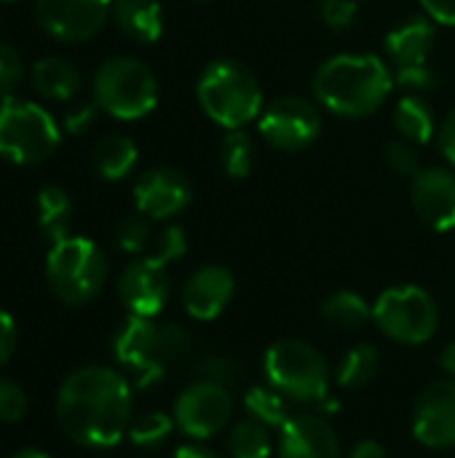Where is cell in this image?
I'll list each match as a JSON object with an SVG mask.
<instances>
[{
    "instance_id": "cell-1",
    "label": "cell",
    "mask_w": 455,
    "mask_h": 458,
    "mask_svg": "<svg viewBox=\"0 0 455 458\" xmlns=\"http://www.w3.org/2000/svg\"><path fill=\"white\" fill-rule=\"evenodd\" d=\"M129 381L102 365L72 370L56 392V421L62 432L83 448L105 451L118 445L131 424Z\"/></svg>"
},
{
    "instance_id": "cell-2",
    "label": "cell",
    "mask_w": 455,
    "mask_h": 458,
    "mask_svg": "<svg viewBox=\"0 0 455 458\" xmlns=\"http://www.w3.org/2000/svg\"><path fill=\"white\" fill-rule=\"evenodd\" d=\"M394 75L375 54H338L314 75V94L322 107L343 118L375 113L392 94Z\"/></svg>"
},
{
    "instance_id": "cell-3",
    "label": "cell",
    "mask_w": 455,
    "mask_h": 458,
    "mask_svg": "<svg viewBox=\"0 0 455 458\" xmlns=\"http://www.w3.org/2000/svg\"><path fill=\"white\" fill-rule=\"evenodd\" d=\"M193 338L180 325H158L147 317H131L113 338V354L131 373L139 389H147L169 373L172 365L190 357Z\"/></svg>"
},
{
    "instance_id": "cell-4",
    "label": "cell",
    "mask_w": 455,
    "mask_h": 458,
    "mask_svg": "<svg viewBox=\"0 0 455 458\" xmlns=\"http://www.w3.org/2000/svg\"><path fill=\"white\" fill-rule=\"evenodd\" d=\"M204 113L223 129H244L260 115L263 91L249 67L236 59L209 62L196 86Z\"/></svg>"
},
{
    "instance_id": "cell-5",
    "label": "cell",
    "mask_w": 455,
    "mask_h": 458,
    "mask_svg": "<svg viewBox=\"0 0 455 458\" xmlns=\"http://www.w3.org/2000/svg\"><path fill=\"white\" fill-rule=\"evenodd\" d=\"M46 282L64 306H86L107 282L105 252L86 236H67L48 250Z\"/></svg>"
},
{
    "instance_id": "cell-6",
    "label": "cell",
    "mask_w": 455,
    "mask_h": 458,
    "mask_svg": "<svg viewBox=\"0 0 455 458\" xmlns=\"http://www.w3.org/2000/svg\"><path fill=\"white\" fill-rule=\"evenodd\" d=\"M268 384L290 403L314 405L330 392V368L319 349L306 341L284 338L268 346L263 357Z\"/></svg>"
},
{
    "instance_id": "cell-7",
    "label": "cell",
    "mask_w": 455,
    "mask_h": 458,
    "mask_svg": "<svg viewBox=\"0 0 455 458\" xmlns=\"http://www.w3.org/2000/svg\"><path fill=\"white\" fill-rule=\"evenodd\" d=\"M94 102L121 121H137L158 105L153 70L134 56H110L94 72Z\"/></svg>"
},
{
    "instance_id": "cell-8",
    "label": "cell",
    "mask_w": 455,
    "mask_h": 458,
    "mask_svg": "<svg viewBox=\"0 0 455 458\" xmlns=\"http://www.w3.org/2000/svg\"><path fill=\"white\" fill-rule=\"evenodd\" d=\"M373 322L386 338L402 346H421L437 333L440 309L424 287L402 284L378 295L373 303Z\"/></svg>"
},
{
    "instance_id": "cell-9",
    "label": "cell",
    "mask_w": 455,
    "mask_h": 458,
    "mask_svg": "<svg viewBox=\"0 0 455 458\" xmlns=\"http://www.w3.org/2000/svg\"><path fill=\"white\" fill-rule=\"evenodd\" d=\"M59 145L56 121L35 102L5 97L0 105V156L13 164H40Z\"/></svg>"
},
{
    "instance_id": "cell-10",
    "label": "cell",
    "mask_w": 455,
    "mask_h": 458,
    "mask_svg": "<svg viewBox=\"0 0 455 458\" xmlns=\"http://www.w3.org/2000/svg\"><path fill=\"white\" fill-rule=\"evenodd\" d=\"M174 424L190 440H209L223 432L233 416L231 389L220 381L198 378L182 389L174 403Z\"/></svg>"
},
{
    "instance_id": "cell-11",
    "label": "cell",
    "mask_w": 455,
    "mask_h": 458,
    "mask_svg": "<svg viewBox=\"0 0 455 458\" xmlns=\"http://www.w3.org/2000/svg\"><path fill=\"white\" fill-rule=\"evenodd\" d=\"M257 129L271 148L298 153L319 137L322 115L319 107L303 97H282L263 110Z\"/></svg>"
},
{
    "instance_id": "cell-12",
    "label": "cell",
    "mask_w": 455,
    "mask_h": 458,
    "mask_svg": "<svg viewBox=\"0 0 455 458\" xmlns=\"http://www.w3.org/2000/svg\"><path fill=\"white\" fill-rule=\"evenodd\" d=\"M113 0H35V21L56 40L80 43L94 38L107 16Z\"/></svg>"
},
{
    "instance_id": "cell-13",
    "label": "cell",
    "mask_w": 455,
    "mask_h": 458,
    "mask_svg": "<svg viewBox=\"0 0 455 458\" xmlns=\"http://www.w3.org/2000/svg\"><path fill=\"white\" fill-rule=\"evenodd\" d=\"M413 435L432 451L455 448V381L429 384L413 408Z\"/></svg>"
},
{
    "instance_id": "cell-14",
    "label": "cell",
    "mask_w": 455,
    "mask_h": 458,
    "mask_svg": "<svg viewBox=\"0 0 455 458\" xmlns=\"http://www.w3.org/2000/svg\"><path fill=\"white\" fill-rule=\"evenodd\" d=\"M169 271L153 258H139L129 263L118 279V298L131 317L156 319L169 301Z\"/></svg>"
},
{
    "instance_id": "cell-15",
    "label": "cell",
    "mask_w": 455,
    "mask_h": 458,
    "mask_svg": "<svg viewBox=\"0 0 455 458\" xmlns=\"http://www.w3.org/2000/svg\"><path fill=\"white\" fill-rule=\"evenodd\" d=\"M193 199L190 180L172 166H156L147 169L134 182V204L137 212L147 220H169L180 215Z\"/></svg>"
},
{
    "instance_id": "cell-16",
    "label": "cell",
    "mask_w": 455,
    "mask_h": 458,
    "mask_svg": "<svg viewBox=\"0 0 455 458\" xmlns=\"http://www.w3.org/2000/svg\"><path fill=\"white\" fill-rule=\"evenodd\" d=\"M410 201L421 223L432 231H453L455 228V172L432 166L421 169L410 185Z\"/></svg>"
},
{
    "instance_id": "cell-17",
    "label": "cell",
    "mask_w": 455,
    "mask_h": 458,
    "mask_svg": "<svg viewBox=\"0 0 455 458\" xmlns=\"http://www.w3.org/2000/svg\"><path fill=\"white\" fill-rule=\"evenodd\" d=\"M233 290V274L225 266H201L182 284V306L193 319L212 322L228 309Z\"/></svg>"
},
{
    "instance_id": "cell-18",
    "label": "cell",
    "mask_w": 455,
    "mask_h": 458,
    "mask_svg": "<svg viewBox=\"0 0 455 458\" xmlns=\"http://www.w3.org/2000/svg\"><path fill=\"white\" fill-rule=\"evenodd\" d=\"M279 458H341L335 429L319 416H292L279 429Z\"/></svg>"
},
{
    "instance_id": "cell-19",
    "label": "cell",
    "mask_w": 455,
    "mask_h": 458,
    "mask_svg": "<svg viewBox=\"0 0 455 458\" xmlns=\"http://www.w3.org/2000/svg\"><path fill=\"white\" fill-rule=\"evenodd\" d=\"M434 24L426 16H413L405 19L400 27H394L386 35V51L394 62V67L402 64H421L429 59L432 48H434Z\"/></svg>"
},
{
    "instance_id": "cell-20",
    "label": "cell",
    "mask_w": 455,
    "mask_h": 458,
    "mask_svg": "<svg viewBox=\"0 0 455 458\" xmlns=\"http://www.w3.org/2000/svg\"><path fill=\"white\" fill-rule=\"evenodd\" d=\"M118 30L137 43H156L164 32V11L158 0H113Z\"/></svg>"
},
{
    "instance_id": "cell-21",
    "label": "cell",
    "mask_w": 455,
    "mask_h": 458,
    "mask_svg": "<svg viewBox=\"0 0 455 458\" xmlns=\"http://www.w3.org/2000/svg\"><path fill=\"white\" fill-rule=\"evenodd\" d=\"M32 86L51 102H67L80 91V72L64 56H43L32 67Z\"/></svg>"
},
{
    "instance_id": "cell-22",
    "label": "cell",
    "mask_w": 455,
    "mask_h": 458,
    "mask_svg": "<svg viewBox=\"0 0 455 458\" xmlns=\"http://www.w3.org/2000/svg\"><path fill=\"white\" fill-rule=\"evenodd\" d=\"M35 209H38V225L40 233L46 236L48 244H56L62 239L70 236V223H72V201L67 196L64 188L59 185H43L38 199H35Z\"/></svg>"
},
{
    "instance_id": "cell-23",
    "label": "cell",
    "mask_w": 455,
    "mask_h": 458,
    "mask_svg": "<svg viewBox=\"0 0 455 458\" xmlns=\"http://www.w3.org/2000/svg\"><path fill=\"white\" fill-rule=\"evenodd\" d=\"M91 164L102 180H123L137 164V145L126 134H107L94 145Z\"/></svg>"
},
{
    "instance_id": "cell-24",
    "label": "cell",
    "mask_w": 455,
    "mask_h": 458,
    "mask_svg": "<svg viewBox=\"0 0 455 458\" xmlns=\"http://www.w3.org/2000/svg\"><path fill=\"white\" fill-rule=\"evenodd\" d=\"M394 126L402 140L413 145H426L434 137V110L421 94H408L394 107Z\"/></svg>"
},
{
    "instance_id": "cell-25",
    "label": "cell",
    "mask_w": 455,
    "mask_h": 458,
    "mask_svg": "<svg viewBox=\"0 0 455 458\" xmlns=\"http://www.w3.org/2000/svg\"><path fill=\"white\" fill-rule=\"evenodd\" d=\"M322 319L338 330H362L373 322V306L354 290H338L322 303Z\"/></svg>"
},
{
    "instance_id": "cell-26",
    "label": "cell",
    "mask_w": 455,
    "mask_h": 458,
    "mask_svg": "<svg viewBox=\"0 0 455 458\" xmlns=\"http://www.w3.org/2000/svg\"><path fill=\"white\" fill-rule=\"evenodd\" d=\"M378 370H381L378 349L373 344H357L343 354L338 373H335V381L341 389L357 392V389H365L367 384H373Z\"/></svg>"
},
{
    "instance_id": "cell-27",
    "label": "cell",
    "mask_w": 455,
    "mask_h": 458,
    "mask_svg": "<svg viewBox=\"0 0 455 458\" xmlns=\"http://www.w3.org/2000/svg\"><path fill=\"white\" fill-rule=\"evenodd\" d=\"M244 411L249 413V419L265 424L268 429H282L292 416H290V405L287 397L282 392H276L271 384L268 386H252L244 394Z\"/></svg>"
},
{
    "instance_id": "cell-28",
    "label": "cell",
    "mask_w": 455,
    "mask_h": 458,
    "mask_svg": "<svg viewBox=\"0 0 455 458\" xmlns=\"http://www.w3.org/2000/svg\"><path fill=\"white\" fill-rule=\"evenodd\" d=\"M228 451L231 458H271L274 451L271 429L255 419H244L231 429Z\"/></svg>"
},
{
    "instance_id": "cell-29",
    "label": "cell",
    "mask_w": 455,
    "mask_h": 458,
    "mask_svg": "<svg viewBox=\"0 0 455 458\" xmlns=\"http://www.w3.org/2000/svg\"><path fill=\"white\" fill-rule=\"evenodd\" d=\"M220 164L228 177L241 180L255 166V142L244 129H228L220 142Z\"/></svg>"
},
{
    "instance_id": "cell-30",
    "label": "cell",
    "mask_w": 455,
    "mask_h": 458,
    "mask_svg": "<svg viewBox=\"0 0 455 458\" xmlns=\"http://www.w3.org/2000/svg\"><path fill=\"white\" fill-rule=\"evenodd\" d=\"M174 427H177L174 424V416H166L161 411H153V413H145V416L131 419L126 437L137 448H158V445H164L169 440V435L174 432Z\"/></svg>"
},
{
    "instance_id": "cell-31",
    "label": "cell",
    "mask_w": 455,
    "mask_h": 458,
    "mask_svg": "<svg viewBox=\"0 0 455 458\" xmlns=\"http://www.w3.org/2000/svg\"><path fill=\"white\" fill-rule=\"evenodd\" d=\"M190 368L198 378H206V381H220V384H231L236 381L239 376V362L228 354H220V352H204V354H193L190 357Z\"/></svg>"
},
{
    "instance_id": "cell-32",
    "label": "cell",
    "mask_w": 455,
    "mask_h": 458,
    "mask_svg": "<svg viewBox=\"0 0 455 458\" xmlns=\"http://www.w3.org/2000/svg\"><path fill=\"white\" fill-rule=\"evenodd\" d=\"M115 244H118L123 252H129V255L145 252V250L153 244L147 217H145V215H131V217L121 220L118 228H115Z\"/></svg>"
},
{
    "instance_id": "cell-33",
    "label": "cell",
    "mask_w": 455,
    "mask_h": 458,
    "mask_svg": "<svg viewBox=\"0 0 455 458\" xmlns=\"http://www.w3.org/2000/svg\"><path fill=\"white\" fill-rule=\"evenodd\" d=\"M188 252V239L185 231L180 225H166L156 239H153V250L147 258H153L161 266H169L174 260H180Z\"/></svg>"
},
{
    "instance_id": "cell-34",
    "label": "cell",
    "mask_w": 455,
    "mask_h": 458,
    "mask_svg": "<svg viewBox=\"0 0 455 458\" xmlns=\"http://www.w3.org/2000/svg\"><path fill=\"white\" fill-rule=\"evenodd\" d=\"M29 400L27 392L21 389V384L0 376V421L3 424H16L27 416Z\"/></svg>"
},
{
    "instance_id": "cell-35",
    "label": "cell",
    "mask_w": 455,
    "mask_h": 458,
    "mask_svg": "<svg viewBox=\"0 0 455 458\" xmlns=\"http://www.w3.org/2000/svg\"><path fill=\"white\" fill-rule=\"evenodd\" d=\"M394 81L408 91V94H426L437 86V72L421 62V64H402L394 70Z\"/></svg>"
},
{
    "instance_id": "cell-36",
    "label": "cell",
    "mask_w": 455,
    "mask_h": 458,
    "mask_svg": "<svg viewBox=\"0 0 455 458\" xmlns=\"http://www.w3.org/2000/svg\"><path fill=\"white\" fill-rule=\"evenodd\" d=\"M386 161L389 166L397 172V174H405V177H416L421 172V153H418V145L408 142V140H394L389 148H386Z\"/></svg>"
},
{
    "instance_id": "cell-37",
    "label": "cell",
    "mask_w": 455,
    "mask_h": 458,
    "mask_svg": "<svg viewBox=\"0 0 455 458\" xmlns=\"http://www.w3.org/2000/svg\"><path fill=\"white\" fill-rule=\"evenodd\" d=\"M319 16L333 30H349L359 16V0H322Z\"/></svg>"
},
{
    "instance_id": "cell-38",
    "label": "cell",
    "mask_w": 455,
    "mask_h": 458,
    "mask_svg": "<svg viewBox=\"0 0 455 458\" xmlns=\"http://www.w3.org/2000/svg\"><path fill=\"white\" fill-rule=\"evenodd\" d=\"M24 75L21 54L11 43H0V94H8L19 86Z\"/></svg>"
},
{
    "instance_id": "cell-39",
    "label": "cell",
    "mask_w": 455,
    "mask_h": 458,
    "mask_svg": "<svg viewBox=\"0 0 455 458\" xmlns=\"http://www.w3.org/2000/svg\"><path fill=\"white\" fill-rule=\"evenodd\" d=\"M97 102H80V105H72L67 113H64V129L70 131V134H83L91 123H94V118H97Z\"/></svg>"
},
{
    "instance_id": "cell-40",
    "label": "cell",
    "mask_w": 455,
    "mask_h": 458,
    "mask_svg": "<svg viewBox=\"0 0 455 458\" xmlns=\"http://www.w3.org/2000/svg\"><path fill=\"white\" fill-rule=\"evenodd\" d=\"M13 349H16V322L5 309H0V368L11 360Z\"/></svg>"
},
{
    "instance_id": "cell-41",
    "label": "cell",
    "mask_w": 455,
    "mask_h": 458,
    "mask_svg": "<svg viewBox=\"0 0 455 458\" xmlns=\"http://www.w3.org/2000/svg\"><path fill=\"white\" fill-rule=\"evenodd\" d=\"M429 19L440 24H455V0H421Z\"/></svg>"
},
{
    "instance_id": "cell-42",
    "label": "cell",
    "mask_w": 455,
    "mask_h": 458,
    "mask_svg": "<svg viewBox=\"0 0 455 458\" xmlns=\"http://www.w3.org/2000/svg\"><path fill=\"white\" fill-rule=\"evenodd\" d=\"M440 150L455 166V107L445 115V121L440 126Z\"/></svg>"
},
{
    "instance_id": "cell-43",
    "label": "cell",
    "mask_w": 455,
    "mask_h": 458,
    "mask_svg": "<svg viewBox=\"0 0 455 458\" xmlns=\"http://www.w3.org/2000/svg\"><path fill=\"white\" fill-rule=\"evenodd\" d=\"M349 458H386V451H383V445L375 443V440H362V443H357V445L351 448Z\"/></svg>"
},
{
    "instance_id": "cell-44",
    "label": "cell",
    "mask_w": 455,
    "mask_h": 458,
    "mask_svg": "<svg viewBox=\"0 0 455 458\" xmlns=\"http://www.w3.org/2000/svg\"><path fill=\"white\" fill-rule=\"evenodd\" d=\"M172 458H217V456H215L212 451L201 448V445H180Z\"/></svg>"
},
{
    "instance_id": "cell-45",
    "label": "cell",
    "mask_w": 455,
    "mask_h": 458,
    "mask_svg": "<svg viewBox=\"0 0 455 458\" xmlns=\"http://www.w3.org/2000/svg\"><path fill=\"white\" fill-rule=\"evenodd\" d=\"M440 365H442V370L448 373V378H453V381H455V341H453V344H448V346H445V352H442V360H440Z\"/></svg>"
},
{
    "instance_id": "cell-46",
    "label": "cell",
    "mask_w": 455,
    "mask_h": 458,
    "mask_svg": "<svg viewBox=\"0 0 455 458\" xmlns=\"http://www.w3.org/2000/svg\"><path fill=\"white\" fill-rule=\"evenodd\" d=\"M11 458H51L46 451H40V448H21V451H16Z\"/></svg>"
},
{
    "instance_id": "cell-47",
    "label": "cell",
    "mask_w": 455,
    "mask_h": 458,
    "mask_svg": "<svg viewBox=\"0 0 455 458\" xmlns=\"http://www.w3.org/2000/svg\"><path fill=\"white\" fill-rule=\"evenodd\" d=\"M0 3H13V0H0Z\"/></svg>"
}]
</instances>
